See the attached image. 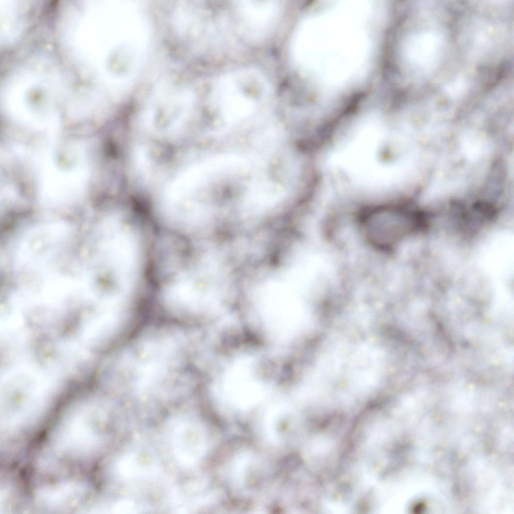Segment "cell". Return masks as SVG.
<instances>
[{"label":"cell","mask_w":514,"mask_h":514,"mask_svg":"<svg viewBox=\"0 0 514 514\" xmlns=\"http://www.w3.org/2000/svg\"><path fill=\"white\" fill-rule=\"evenodd\" d=\"M214 92L215 104L221 115L235 121L253 114L268 100L271 91L262 73L242 69L223 76Z\"/></svg>","instance_id":"cell-1"},{"label":"cell","mask_w":514,"mask_h":514,"mask_svg":"<svg viewBox=\"0 0 514 514\" xmlns=\"http://www.w3.org/2000/svg\"><path fill=\"white\" fill-rule=\"evenodd\" d=\"M234 7L238 29L253 40H261L272 30L280 13V4L275 1H239Z\"/></svg>","instance_id":"cell-2"},{"label":"cell","mask_w":514,"mask_h":514,"mask_svg":"<svg viewBox=\"0 0 514 514\" xmlns=\"http://www.w3.org/2000/svg\"><path fill=\"white\" fill-rule=\"evenodd\" d=\"M392 208L369 212L360 221L363 236L372 246L388 249L394 246L405 233V214Z\"/></svg>","instance_id":"cell-3"},{"label":"cell","mask_w":514,"mask_h":514,"mask_svg":"<svg viewBox=\"0 0 514 514\" xmlns=\"http://www.w3.org/2000/svg\"><path fill=\"white\" fill-rule=\"evenodd\" d=\"M192 423L178 426L173 435V446L178 460L185 465L192 464L197 460L201 450L200 433Z\"/></svg>","instance_id":"cell-4"}]
</instances>
